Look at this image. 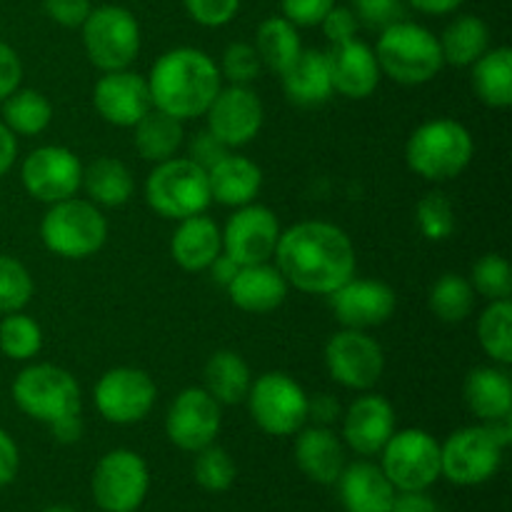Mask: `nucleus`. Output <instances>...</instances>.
I'll return each mask as SVG.
<instances>
[{
    "label": "nucleus",
    "mask_w": 512,
    "mask_h": 512,
    "mask_svg": "<svg viewBox=\"0 0 512 512\" xmlns=\"http://www.w3.org/2000/svg\"><path fill=\"white\" fill-rule=\"evenodd\" d=\"M228 153L230 148H225V145L210 133V130H200V133H195V138L190 140V148H188V158L205 170L213 168V165Z\"/></svg>",
    "instance_id": "50"
},
{
    "label": "nucleus",
    "mask_w": 512,
    "mask_h": 512,
    "mask_svg": "<svg viewBox=\"0 0 512 512\" xmlns=\"http://www.w3.org/2000/svg\"><path fill=\"white\" fill-rule=\"evenodd\" d=\"M223 423L220 403L205 388H185L165 418V433L175 448L198 453L215 443Z\"/></svg>",
    "instance_id": "18"
},
{
    "label": "nucleus",
    "mask_w": 512,
    "mask_h": 512,
    "mask_svg": "<svg viewBox=\"0 0 512 512\" xmlns=\"http://www.w3.org/2000/svg\"><path fill=\"white\" fill-rule=\"evenodd\" d=\"M255 50H258L263 68L280 75L300 55L303 40L290 20H285L283 15H273L260 23L258 33H255Z\"/></svg>",
    "instance_id": "35"
},
{
    "label": "nucleus",
    "mask_w": 512,
    "mask_h": 512,
    "mask_svg": "<svg viewBox=\"0 0 512 512\" xmlns=\"http://www.w3.org/2000/svg\"><path fill=\"white\" fill-rule=\"evenodd\" d=\"M248 408L263 433L285 438L295 435L308 423V393L288 373H263L253 380Z\"/></svg>",
    "instance_id": "9"
},
{
    "label": "nucleus",
    "mask_w": 512,
    "mask_h": 512,
    "mask_svg": "<svg viewBox=\"0 0 512 512\" xmlns=\"http://www.w3.org/2000/svg\"><path fill=\"white\" fill-rule=\"evenodd\" d=\"M438 40L445 63L455 68H470L490 50V28L478 15H460Z\"/></svg>",
    "instance_id": "34"
},
{
    "label": "nucleus",
    "mask_w": 512,
    "mask_h": 512,
    "mask_svg": "<svg viewBox=\"0 0 512 512\" xmlns=\"http://www.w3.org/2000/svg\"><path fill=\"white\" fill-rule=\"evenodd\" d=\"M3 123L15 138H33L53 123V105L40 90L18 88L3 100Z\"/></svg>",
    "instance_id": "36"
},
{
    "label": "nucleus",
    "mask_w": 512,
    "mask_h": 512,
    "mask_svg": "<svg viewBox=\"0 0 512 512\" xmlns=\"http://www.w3.org/2000/svg\"><path fill=\"white\" fill-rule=\"evenodd\" d=\"M145 203L165 220H185L205 213L213 203L208 170L178 155L163 160L145 180Z\"/></svg>",
    "instance_id": "6"
},
{
    "label": "nucleus",
    "mask_w": 512,
    "mask_h": 512,
    "mask_svg": "<svg viewBox=\"0 0 512 512\" xmlns=\"http://www.w3.org/2000/svg\"><path fill=\"white\" fill-rule=\"evenodd\" d=\"M13 400L20 413L45 425L83 408V395L73 373L50 363H35L20 370L13 380Z\"/></svg>",
    "instance_id": "7"
},
{
    "label": "nucleus",
    "mask_w": 512,
    "mask_h": 512,
    "mask_svg": "<svg viewBox=\"0 0 512 512\" xmlns=\"http://www.w3.org/2000/svg\"><path fill=\"white\" fill-rule=\"evenodd\" d=\"M18 465H20L18 445H15V440L0 428V488L13 483L15 475H18Z\"/></svg>",
    "instance_id": "53"
},
{
    "label": "nucleus",
    "mask_w": 512,
    "mask_h": 512,
    "mask_svg": "<svg viewBox=\"0 0 512 512\" xmlns=\"http://www.w3.org/2000/svg\"><path fill=\"white\" fill-rule=\"evenodd\" d=\"M43 10L53 23L63 28H80L90 15V0H43Z\"/></svg>",
    "instance_id": "49"
},
{
    "label": "nucleus",
    "mask_w": 512,
    "mask_h": 512,
    "mask_svg": "<svg viewBox=\"0 0 512 512\" xmlns=\"http://www.w3.org/2000/svg\"><path fill=\"white\" fill-rule=\"evenodd\" d=\"M288 280L275 265H240L235 278L228 283V295L240 310L253 315L273 313L288 298Z\"/></svg>",
    "instance_id": "23"
},
{
    "label": "nucleus",
    "mask_w": 512,
    "mask_h": 512,
    "mask_svg": "<svg viewBox=\"0 0 512 512\" xmlns=\"http://www.w3.org/2000/svg\"><path fill=\"white\" fill-rule=\"evenodd\" d=\"M295 463L320 485L338 483L345 468V448L338 435L323 425H310L298 430L295 440Z\"/></svg>",
    "instance_id": "25"
},
{
    "label": "nucleus",
    "mask_w": 512,
    "mask_h": 512,
    "mask_svg": "<svg viewBox=\"0 0 512 512\" xmlns=\"http://www.w3.org/2000/svg\"><path fill=\"white\" fill-rule=\"evenodd\" d=\"M503 463V448L485 425L455 430L440 445V475L455 485H480L493 478Z\"/></svg>",
    "instance_id": "14"
},
{
    "label": "nucleus",
    "mask_w": 512,
    "mask_h": 512,
    "mask_svg": "<svg viewBox=\"0 0 512 512\" xmlns=\"http://www.w3.org/2000/svg\"><path fill=\"white\" fill-rule=\"evenodd\" d=\"M93 105L105 123L133 128L153 108L148 78L130 68L103 73L93 88Z\"/></svg>",
    "instance_id": "20"
},
{
    "label": "nucleus",
    "mask_w": 512,
    "mask_h": 512,
    "mask_svg": "<svg viewBox=\"0 0 512 512\" xmlns=\"http://www.w3.org/2000/svg\"><path fill=\"white\" fill-rule=\"evenodd\" d=\"M473 90L488 108L503 110L512 105V50L508 45L490 48L473 63Z\"/></svg>",
    "instance_id": "33"
},
{
    "label": "nucleus",
    "mask_w": 512,
    "mask_h": 512,
    "mask_svg": "<svg viewBox=\"0 0 512 512\" xmlns=\"http://www.w3.org/2000/svg\"><path fill=\"white\" fill-rule=\"evenodd\" d=\"M275 268L300 293L330 295L355 275V248L343 228L325 220H303L283 230Z\"/></svg>",
    "instance_id": "1"
},
{
    "label": "nucleus",
    "mask_w": 512,
    "mask_h": 512,
    "mask_svg": "<svg viewBox=\"0 0 512 512\" xmlns=\"http://www.w3.org/2000/svg\"><path fill=\"white\" fill-rule=\"evenodd\" d=\"M158 388L145 370L113 368L100 375L95 385V408L108 423L133 425L140 423L153 410Z\"/></svg>",
    "instance_id": "15"
},
{
    "label": "nucleus",
    "mask_w": 512,
    "mask_h": 512,
    "mask_svg": "<svg viewBox=\"0 0 512 512\" xmlns=\"http://www.w3.org/2000/svg\"><path fill=\"white\" fill-rule=\"evenodd\" d=\"M325 368L338 385L365 393L383 375L385 353L368 330L343 328L325 345Z\"/></svg>",
    "instance_id": "11"
},
{
    "label": "nucleus",
    "mask_w": 512,
    "mask_h": 512,
    "mask_svg": "<svg viewBox=\"0 0 512 512\" xmlns=\"http://www.w3.org/2000/svg\"><path fill=\"white\" fill-rule=\"evenodd\" d=\"M340 415H343L340 403L330 393H318L308 398V420H313L315 425L330 428V425L338 423Z\"/></svg>",
    "instance_id": "52"
},
{
    "label": "nucleus",
    "mask_w": 512,
    "mask_h": 512,
    "mask_svg": "<svg viewBox=\"0 0 512 512\" xmlns=\"http://www.w3.org/2000/svg\"><path fill=\"white\" fill-rule=\"evenodd\" d=\"M218 70L220 75L228 78L233 85H248L260 78L263 63H260V55L258 50H255V45L230 43L228 48L223 50V60H220Z\"/></svg>",
    "instance_id": "44"
},
{
    "label": "nucleus",
    "mask_w": 512,
    "mask_h": 512,
    "mask_svg": "<svg viewBox=\"0 0 512 512\" xmlns=\"http://www.w3.org/2000/svg\"><path fill=\"white\" fill-rule=\"evenodd\" d=\"M208 130L225 145V148H243L250 140L258 138L265 120L263 100L248 85L220 88L210 108L205 110Z\"/></svg>",
    "instance_id": "17"
},
{
    "label": "nucleus",
    "mask_w": 512,
    "mask_h": 512,
    "mask_svg": "<svg viewBox=\"0 0 512 512\" xmlns=\"http://www.w3.org/2000/svg\"><path fill=\"white\" fill-rule=\"evenodd\" d=\"M195 480L208 493H223L233 485L235 480V463L220 445H208V448L198 450L195 458Z\"/></svg>",
    "instance_id": "43"
},
{
    "label": "nucleus",
    "mask_w": 512,
    "mask_h": 512,
    "mask_svg": "<svg viewBox=\"0 0 512 512\" xmlns=\"http://www.w3.org/2000/svg\"><path fill=\"white\" fill-rule=\"evenodd\" d=\"M463 398L470 413L483 423L505 418L512 413V380L508 370L498 365H483L470 370L463 383Z\"/></svg>",
    "instance_id": "29"
},
{
    "label": "nucleus",
    "mask_w": 512,
    "mask_h": 512,
    "mask_svg": "<svg viewBox=\"0 0 512 512\" xmlns=\"http://www.w3.org/2000/svg\"><path fill=\"white\" fill-rule=\"evenodd\" d=\"M43 348V330L23 310L0 320V353L10 360H33Z\"/></svg>",
    "instance_id": "39"
},
{
    "label": "nucleus",
    "mask_w": 512,
    "mask_h": 512,
    "mask_svg": "<svg viewBox=\"0 0 512 512\" xmlns=\"http://www.w3.org/2000/svg\"><path fill=\"white\" fill-rule=\"evenodd\" d=\"M480 348L498 365L512 363V303L493 300L478 318Z\"/></svg>",
    "instance_id": "38"
},
{
    "label": "nucleus",
    "mask_w": 512,
    "mask_h": 512,
    "mask_svg": "<svg viewBox=\"0 0 512 512\" xmlns=\"http://www.w3.org/2000/svg\"><path fill=\"white\" fill-rule=\"evenodd\" d=\"M383 455V473L395 490H428L440 478V443L418 428L390 435Z\"/></svg>",
    "instance_id": "10"
},
{
    "label": "nucleus",
    "mask_w": 512,
    "mask_h": 512,
    "mask_svg": "<svg viewBox=\"0 0 512 512\" xmlns=\"http://www.w3.org/2000/svg\"><path fill=\"white\" fill-rule=\"evenodd\" d=\"M50 433H53V438L63 445L78 443L80 435H83V418H80V413L63 415V418H58L55 423H50Z\"/></svg>",
    "instance_id": "55"
},
{
    "label": "nucleus",
    "mask_w": 512,
    "mask_h": 512,
    "mask_svg": "<svg viewBox=\"0 0 512 512\" xmlns=\"http://www.w3.org/2000/svg\"><path fill=\"white\" fill-rule=\"evenodd\" d=\"M185 130L183 120L163 113L158 108H150L138 123L133 125V145L138 155L148 163H163L178 155L183 145Z\"/></svg>",
    "instance_id": "30"
},
{
    "label": "nucleus",
    "mask_w": 512,
    "mask_h": 512,
    "mask_svg": "<svg viewBox=\"0 0 512 512\" xmlns=\"http://www.w3.org/2000/svg\"><path fill=\"white\" fill-rule=\"evenodd\" d=\"M223 253V233L205 213L178 220V230L170 240V255L188 273H203Z\"/></svg>",
    "instance_id": "24"
},
{
    "label": "nucleus",
    "mask_w": 512,
    "mask_h": 512,
    "mask_svg": "<svg viewBox=\"0 0 512 512\" xmlns=\"http://www.w3.org/2000/svg\"><path fill=\"white\" fill-rule=\"evenodd\" d=\"M395 433V410L383 395H360L343 415V440L358 455H378Z\"/></svg>",
    "instance_id": "22"
},
{
    "label": "nucleus",
    "mask_w": 512,
    "mask_h": 512,
    "mask_svg": "<svg viewBox=\"0 0 512 512\" xmlns=\"http://www.w3.org/2000/svg\"><path fill=\"white\" fill-rule=\"evenodd\" d=\"M325 55H328L333 93H340L350 100H365L378 90L383 73H380L375 50L368 43H363L360 38H350L345 43L330 45Z\"/></svg>",
    "instance_id": "21"
},
{
    "label": "nucleus",
    "mask_w": 512,
    "mask_h": 512,
    "mask_svg": "<svg viewBox=\"0 0 512 512\" xmlns=\"http://www.w3.org/2000/svg\"><path fill=\"white\" fill-rule=\"evenodd\" d=\"M153 108L178 120H195L205 115L218 90L223 75L218 63L200 48H173L160 55L148 75Z\"/></svg>",
    "instance_id": "2"
},
{
    "label": "nucleus",
    "mask_w": 512,
    "mask_h": 512,
    "mask_svg": "<svg viewBox=\"0 0 512 512\" xmlns=\"http://www.w3.org/2000/svg\"><path fill=\"white\" fill-rule=\"evenodd\" d=\"M223 233V253L238 265L270 263L280 240L278 215L258 203H248L228 218Z\"/></svg>",
    "instance_id": "16"
},
{
    "label": "nucleus",
    "mask_w": 512,
    "mask_h": 512,
    "mask_svg": "<svg viewBox=\"0 0 512 512\" xmlns=\"http://www.w3.org/2000/svg\"><path fill=\"white\" fill-rule=\"evenodd\" d=\"M473 155V135L453 118L428 120L413 130L405 145L408 168L430 183H445L463 175L473 163Z\"/></svg>",
    "instance_id": "3"
},
{
    "label": "nucleus",
    "mask_w": 512,
    "mask_h": 512,
    "mask_svg": "<svg viewBox=\"0 0 512 512\" xmlns=\"http://www.w3.org/2000/svg\"><path fill=\"white\" fill-rule=\"evenodd\" d=\"M20 83H23V63H20V55L15 53L13 45L0 40V103L8 95H13L20 88Z\"/></svg>",
    "instance_id": "51"
},
{
    "label": "nucleus",
    "mask_w": 512,
    "mask_h": 512,
    "mask_svg": "<svg viewBox=\"0 0 512 512\" xmlns=\"http://www.w3.org/2000/svg\"><path fill=\"white\" fill-rule=\"evenodd\" d=\"M345 512H390L395 488L383 468L373 463L345 465L338 478Z\"/></svg>",
    "instance_id": "27"
},
{
    "label": "nucleus",
    "mask_w": 512,
    "mask_h": 512,
    "mask_svg": "<svg viewBox=\"0 0 512 512\" xmlns=\"http://www.w3.org/2000/svg\"><path fill=\"white\" fill-rule=\"evenodd\" d=\"M415 220H418L420 233L433 243L448 240L455 233V205L440 190L423 195L415 208Z\"/></svg>",
    "instance_id": "40"
},
{
    "label": "nucleus",
    "mask_w": 512,
    "mask_h": 512,
    "mask_svg": "<svg viewBox=\"0 0 512 512\" xmlns=\"http://www.w3.org/2000/svg\"><path fill=\"white\" fill-rule=\"evenodd\" d=\"M428 305L435 318L443 323H463L475 308V290L463 275L445 273L430 288Z\"/></svg>",
    "instance_id": "37"
},
{
    "label": "nucleus",
    "mask_w": 512,
    "mask_h": 512,
    "mask_svg": "<svg viewBox=\"0 0 512 512\" xmlns=\"http://www.w3.org/2000/svg\"><path fill=\"white\" fill-rule=\"evenodd\" d=\"M205 385L203 388L218 400L220 405H238L248 398L250 385H253V373L245 363L243 355L235 350H218L210 355L205 363Z\"/></svg>",
    "instance_id": "31"
},
{
    "label": "nucleus",
    "mask_w": 512,
    "mask_h": 512,
    "mask_svg": "<svg viewBox=\"0 0 512 512\" xmlns=\"http://www.w3.org/2000/svg\"><path fill=\"white\" fill-rule=\"evenodd\" d=\"M470 285L478 295L493 300H510L512 295V270L510 263L498 253H488L473 265Z\"/></svg>",
    "instance_id": "42"
},
{
    "label": "nucleus",
    "mask_w": 512,
    "mask_h": 512,
    "mask_svg": "<svg viewBox=\"0 0 512 512\" xmlns=\"http://www.w3.org/2000/svg\"><path fill=\"white\" fill-rule=\"evenodd\" d=\"M183 5L203 28H223L238 15L240 0H183Z\"/></svg>",
    "instance_id": "46"
},
{
    "label": "nucleus",
    "mask_w": 512,
    "mask_h": 512,
    "mask_svg": "<svg viewBox=\"0 0 512 512\" xmlns=\"http://www.w3.org/2000/svg\"><path fill=\"white\" fill-rule=\"evenodd\" d=\"M405 0H350V10L358 18L360 28L383 30L405 20Z\"/></svg>",
    "instance_id": "45"
},
{
    "label": "nucleus",
    "mask_w": 512,
    "mask_h": 512,
    "mask_svg": "<svg viewBox=\"0 0 512 512\" xmlns=\"http://www.w3.org/2000/svg\"><path fill=\"white\" fill-rule=\"evenodd\" d=\"M43 512H73V510L65 508V505H50V508H45Z\"/></svg>",
    "instance_id": "60"
},
{
    "label": "nucleus",
    "mask_w": 512,
    "mask_h": 512,
    "mask_svg": "<svg viewBox=\"0 0 512 512\" xmlns=\"http://www.w3.org/2000/svg\"><path fill=\"white\" fill-rule=\"evenodd\" d=\"M335 0H280L283 18L295 28H315L333 10Z\"/></svg>",
    "instance_id": "47"
},
{
    "label": "nucleus",
    "mask_w": 512,
    "mask_h": 512,
    "mask_svg": "<svg viewBox=\"0 0 512 512\" xmlns=\"http://www.w3.org/2000/svg\"><path fill=\"white\" fill-rule=\"evenodd\" d=\"M238 268H240V265L235 263V260H230L228 255L220 253L218 258L213 260V265H210L208 270H210V273H213V278L218 280L220 285H225V288H228V283L235 278V273H238Z\"/></svg>",
    "instance_id": "58"
},
{
    "label": "nucleus",
    "mask_w": 512,
    "mask_h": 512,
    "mask_svg": "<svg viewBox=\"0 0 512 512\" xmlns=\"http://www.w3.org/2000/svg\"><path fill=\"white\" fill-rule=\"evenodd\" d=\"M333 305L335 320L343 328L370 330L388 323L395 313V290L383 280H360L350 278L338 290L328 295Z\"/></svg>",
    "instance_id": "19"
},
{
    "label": "nucleus",
    "mask_w": 512,
    "mask_h": 512,
    "mask_svg": "<svg viewBox=\"0 0 512 512\" xmlns=\"http://www.w3.org/2000/svg\"><path fill=\"white\" fill-rule=\"evenodd\" d=\"M15 158H18V138L0 120V178L8 175V170L15 165Z\"/></svg>",
    "instance_id": "56"
},
{
    "label": "nucleus",
    "mask_w": 512,
    "mask_h": 512,
    "mask_svg": "<svg viewBox=\"0 0 512 512\" xmlns=\"http://www.w3.org/2000/svg\"><path fill=\"white\" fill-rule=\"evenodd\" d=\"M390 512H438L433 498L425 495V490H405V493H395Z\"/></svg>",
    "instance_id": "54"
},
{
    "label": "nucleus",
    "mask_w": 512,
    "mask_h": 512,
    "mask_svg": "<svg viewBox=\"0 0 512 512\" xmlns=\"http://www.w3.org/2000/svg\"><path fill=\"white\" fill-rule=\"evenodd\" d=\"M33 278L13 255L0 253V313H18L33 300Z\"/></svg>",
    "instance_id": "41"
},
{
    "label": "nucleus",
    "mask_w": 512,
    "mask_h": 512,
    "mask_svg": "<svg viewBox=\"0 0 512 512\" xmlns=\"http://www.w3.org/2000/svg\"><path fill=\"white\" fill-rule=\"evenodd\" d=\"M320 28H323L325 38H328L330 45H338V43H345V40H350V38H358L360 23L348 5H333V10L325 15L323 23H320Z\"/></svg>",
    "instance_id": "48"
},
{
    "label": "nucleus",
    "mask_w": 512,
    "mask_h": 512,
    "mask_svg": "<svg viewBox=\"0 0 512 512\" xmlns=\"http://www.w3.org/2000/svg\"><path fill=\"white\" fill-rule=\"evenodd\" d=\"M150 488L145 460L133 450L103 455L93 473V498L105 512H135Z\"/></svg>",
    "instance_id": "12"
},
{
    "label": "nucleus",
    "mask_w": 512,
    "mask_h": 512,
    "mask_svg": "<svg viewBox=\"0 0 512 512\" xmlns=\"http://www.w3.org/2000/svg\"><path fill=\"white\" fill-rule=\"evenodd\" d=\"M40 240L63 260H85L108 240V220L90 200L68 198L48 205L40 220Z\"/></svg>",
    "instance_id": "5"
},
{
    "label": "nucleus",
    "mask_w": 512,
    "mask_h": 512,
    "mask_svg": "<svg viewBox=\"0 0 512 512\" xmlns=\"http://www.w3.org/2000/svg\"><path fill=\"white\" fill-rule=\"evenodd\" d=\"M280 83L290 103L303 105V108L323 105L333 95L325 50H300L298 58L280 73Z\"/></svg>",
    "instance_id": "28"
},
{
    "label": "nucleus",
    "mask_w": 512,
    "mask_h": 512,
    "mask_svg": "<svg viewBox=\"0 0 512 512\" xmlns=\"http://www.w3.org/2000/svg\"><path fill=\"white\" fill-rule=\"evenodd\" d=\"M20 180L30 198L53 205L78 193L83 183V163L63 145H43L23 160Z\"/></svg>",
    "instance_id": "13"
},
{
    "label": "nucleus",
    "mask_w": 512,
    "mask_h": 512,
    "mask_svg": "<svg viewBox=\"0 0 512 512\" xmlns=\"http://www.w3.org/2000/svg\"><path fill=\"white\" fill-rule=\"evenodd\" d=\"M80 188L88 193L90 203L103 208H120L133 195V173L128 165L118 158H98L83 168V183Z\"/></svg>",
    "instance_id": "32"
},
{
    "label": "nucleus",
    "mask_w": 512,
    "mask_h": 512,
    "mask_svg": "<svg viewBox=\"0 0 512 512\" xmlns=\"http://www.w3.org/2000/svg\"><path fill=\"white\" fill-rule=\"evenodd\" d=\"M373 50L380 73L400 85L430 83L445 65L438 35L410 20H398L380 30Z\"/></svg>",
    "instance_id": "4"
},
{
    "label": "nucleus",
    "mask_w": 512,
    "mask_h": 512,
    "mask_svg": "<svg viewBox=\"0 0 512 512\" xmlns=\"http://www.w3.org/2000/svg\"><path fill=\"white\" fill-rule=\"evenodd\" d=\"M210 198L228 208H243L258 198L263 188V170L245 155H223L208 170Z\"/></svg>",
    "instance_id": "26"
},
{
    "label": "nucleus",
    "mask_w": 512,
    "mask_h": 512,
    "mask_svg": "<svg viewBox=\"0 0 512 512\" xmlns=\"http://www.w3.org/2000/svg\"><path fill=\"white\" fill-rule=\"evenodd\" d=\"M83 48L90 63L103 73L133 65L140 53V25L128 8L100 5L80 25Z\"/></svg>",
    "instance_id": "8"
},
{
    "label": "nucleus",
    "mask_w": 512,
    "mask_h": 512,
    "mask_svg": "<svg viewBox=\"0 0 512 512\" xmlns=\"http://www.w3.org/2000/svg\"><path fill=\"white\" fill-rule=\"evenodd\" d=\"M483 425H485V430L493 435L495 443H498L503 450L512 443V420H510V415H505V418H498V420H488V423H483Z\"/></svg>",
    "instance_id": "59"
},
{
    "label": "nucleus",
    "mask_w": 512,
    "mask_h": 512,
    "mask_svg": "<svg viewBox=\"0 0 512 512\" xmlns=\"http://www.w3.org/2000/svg\"><path fill=\"white\" fill-rule=\"evenodd\" d=\"M413 10L425 15H450L465 3V0H405Z\"/></svg>",
    "instance_id": "57"
}]
</instances>
